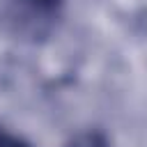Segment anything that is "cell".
Wrapping results in <instances>:
<instances>
[{"label":"cell","mask_w":147,"mask_h":147,"mask_svg":"<svg viewBox=\"0 0 147 147\" xmlns=\"http://www.w3.org/2000/svg\"><path fill=\"white\" fill-rule=\"evenodd\" d=\"M67 147H110V145H108V140H106L101 133H96V131H85V133H78L76 138H71Z\"/></svg>","instance_id":"1"},{"label":"cell","mask_w":147,"mask_h":147,"mask_svg":"<svg viewBox=\"0 0 147 147\" xmlns=\"http://www.w3.org/2000/svg\"><path fill=\"white\" fill-rule=\"evenodd\" d=\"M32 2H39V5H51V2H57V0H32Z\"/></svg>","instance_id":"3"},{"label":"cell","mask_w":147,"mask_h":147,"mask_svg":"<svg viewBox=\"0 0 147 147\" xmlns=\"http://www.w3.org/2000/svg\"><path fill=\"white\" fill-rule=\"evenodd\" d=\"M0 147H30V145L23 142V140H18V138H14V136H7V133L0 131Z\"/></svg>","instance_id":"2"}]
</instances>
